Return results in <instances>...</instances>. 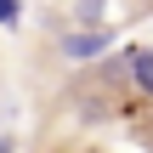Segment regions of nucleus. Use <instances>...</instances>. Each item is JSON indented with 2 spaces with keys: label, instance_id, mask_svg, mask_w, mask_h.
Wrapping results in <instances>:
<instances>
[{
  "label": "nucleus",
  "instance_id": "obj_2",
  "mask_svg": "<svg viewBox=\"0 0 153 153\" xmlns=\"http://www.w3.org/2000/svg\"><path fill=\"white\" fill-rule=\"evenodd\" d=\"M125 74H131V85L142 97H153V45H131L125 51Z\"/></svg>",
  "mask_w": 153,
  "mask_h": 153
},
{
  "label": "nucleus",
  "instance_id": "obj_5",
  "mask_svg": "<svg viewBox=\"0 0 153 153\" xmlns=\"http://www.w3.org/2000/svg\"><path fill=\"white\" fill-rule=\"evenodd\" d=\"M11 148H17V142H11V136H0V153H11Z\"/></svg>",
  "mask_w": 153,
  "mask_h": 153
},
{
  "label": "nucleus",
  "instance_id": "obj_4",
  "mask_svg": "<svg viewBox=\"0 0 153 153\" xmlns=\"http://www.w3.org/2000/svg\"><path fill=\"white\" fill-rule=\"evenodd\" d=\"M23 23V0H0V28H17Z\"/></svg>",
  "mask_w": 153,
  "mask_h": 153
},
{
  "label": "nucleus",
  "instance_id": "obj_3",
  "mask_svg": "<svg viewBox=\"0 0 153 153\" xmlns=\"http://www.w3.org/2000/svg\"><path fill=\"white\" fill-rule=\"evenodd\" d=\"M108 17V0H74V23L79 28H91V23H102Z\"/></svg>",
  "mask_w": 153,
  "mask_h": 153
},
{
  "label": "nucleus",
  "instance_id": "obj_1",
  "mask_svg": "<svg viewBox=\"0 0 153 153\" xmlns=\"http://www.w3.org/2000/svg\"><path fill=\"white\" fill-rule=\"evenodd\" d=\"M108 45H114V28H108V23H91V28H79V23H74V28L62 34V45H57V51H62L68 62H97Z\"/></svg>",
  "mask_w": 153,
  "mask_h": 153
}]
</instances>
